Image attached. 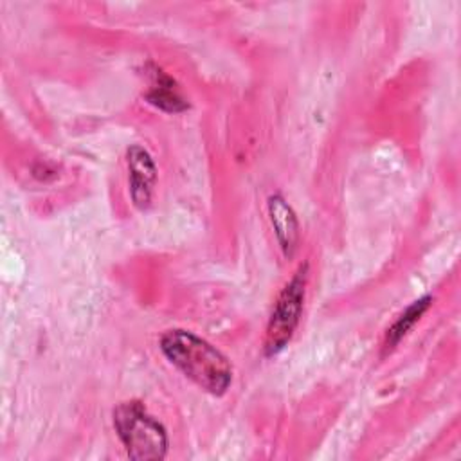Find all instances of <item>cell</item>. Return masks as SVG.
<instances>
[{
	"label": "cell",
	"mask_w": 461,
	"mask_h": 461,
	"mask_svg": "<svg viewBox=\"0 0 461 461\" xmlns=\"http://www.w3.org/2000/svg\"><path fill=\"white\" fill-rule=\"evenodd\" d=\"M148 103L164 110V112H184L189 108L187 101L180 94L173 77H169L158 67H151V86L146 92Z\"/></svg>",
	"instance_id": "obj_6"
},
{
	"label": "cell",
	"mask_w": 461,
	"mask_h": 461,
	"mask_svg": "<svg viewBox=\"0 0 461 461\" xmlns=\"http://www.w3.org/2000/svg\"><path fill=\"white\" fill-rule=\"evenodd\" d=\"M128 164V182L131 202L137 209L144 211L151 205L155 182H157V167L149 155V151L139 144L130 146L126 151Z\"/></svg>",
	"instance_id": "obj_4"
},
{
	"label": "cell",
	"mask_w": 461,
	"mask_h": 461,
	"mask_svg": "<svg viewBox=\"0 0 461 461\" xmlns=\"http://www.w3.org/2000/svg\"><path fill=\"white\" fill-rule=\"evenodd\" d=\"M164 357L203 391L220 396L232 382L229 360L205 339L187 330H167L160 337Z\"/></svg>",
	"instance_id": "obj_1"
},
{
	"label": "cell",
	"mask_w": 461,
	"mask_h": 461,
	"mask_svg": "<svg viewBox=\"0 0 461 461\" xmlns=\"http://www.w3.org/2000/svg\"><path fill=\"white\" fill-rule=\"evenodd\" d=\"M268 218L277 238V243L286 258H290L299 243V221L292 205L285 200L283 194L274 193L267 200Z\"/></svg>",
	"instance_id": "obj_5"
},
{
	"label": "cell",
	"mask_w": 461,
	"mask_h": 461,
	"mask_svg": "<svg viewBox=\"0 0 461 461\" xmlns=\"http://www.w3.org/2000/svg\"><path fill=\"white\" fill-rule=\"evenodd\" d=\"M113 427L131 459L157 461L166 457V429L140 402L130 400L119 403L113 411Z\"/></svg>",
	"instance_id": "obj_2"
},
{
	"label": "cell",
	"mask_w": 461,
	"mask_h": 461,
	"mask_svg": "<svg viewBox=\"0 0 461 461\" xmlns=\"http://www.w3.org/2000/svg\"><path fill=\"white\" fill-rule=\"evenodd\" d=\"M308 283V263L301 265L277 295L265 333V353H279L292 339L303 312Z\"/></svg>",
	"instance_id": "obj_3"
},
{
	"label": "cell",
	"mask_w": 461,
	"mask_h": 461,
	"mask_svg": "<svg viewBox=\"0 0 461 461\" xmlns=\"http://www.w3.org/2000/svg\"><path fill=\"white\" fill-rule=\"evenodd\" d=\"M432 303L430 295H425L414 303H411L407 306L405 312H402L398 315V319L387 328L385 331V339H384V351H391L394 346H398V342L414 328V324L421 319V315L429 310Z\"/></svg>",
	"instance_id": "obj_7"
}]
</instances>
